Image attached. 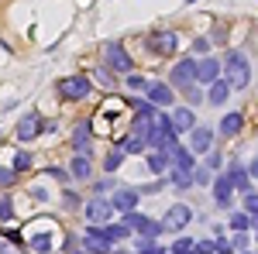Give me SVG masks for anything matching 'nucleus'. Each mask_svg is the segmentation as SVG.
Masks as SVG:
<instances>
[{
	"mask_svg": "<svg viewBox=\"0 0 258 254\" xmlns=\"http://www.w3.org/2000/svg\"><path fill=\"white\" fill-rule=\"evenodd\" d=\"M127 234H131V227H127V223H110V227H107V237H110L114 244H117V240H124Z\"/></svg>",
	"mask_w": 258,
	"mask_h": 254,
	"instance_id": "obj_26",
	"label": "nucleus"
},
{
	"mask_svg": "<svg viewBox=\"0 0 258 254\" xmlns=\"http://www.w3.org/2000/svg\"><path fill=\"white\" fill-rule=\"evenodd\" d=\"M41 120L35 117V114H28V117H21V124H18V141H31V137H38L41 131Z\"/></svg>",
	"mask_w": 258,
	"mask_h": 254,
	"instance_id": "obj_16",
	"label": "nucleus"
},
{
	"mask_svg": "<svg viewBox=\"0 0 258 254\" xmlns=\"http://www.w3.org/2000/svg\"><path fill=\"white\" fill-rule=\"evenodd\" d=\"M231 90H234V86H231V82H227V79H224V82H210V103H227V97H231Z\"/></svg>",
	"mask_w": 258,
	"mask_h": 254,
	"instance_id": "obj_19",
	"label": "nucleus"
},
{
	"mask_svg": "<svg viewBox=\"0 0 258 254\" xmlns=\"http://www.w3.org/2000/svg\"><path fill=\"white\" fill-rule=\"evenodd\" d=\"M210 141H214V131H210V127H193V131H189V148H193L197 155H203V151L210 148Z\"/></svg>",
	"mask_w": 258,
	"mask_h": 254,
	"instance_id": "obj_13",
	"label": "nucleus"
},
{
	"mask_svg": "<svg viewBox=\"0 0 258 254\" xmlns=\"http://www.w3.org/2000/svg\"><path fill=\"white\" fill-rule=\"evenodd\" d=\"M110 203H114V210H117V213H127V210H135V206H138V193H135V189H117Z\"/></svg>",
	"mask_w": 258,
	"mask_h": 254,
	"instance_id": "obj_14",
	"label": "nucleus"
},
{
	"mask_svg": "<svg viewBox=\"0 0 258 254\" xmlns=\"http://www.w3.org/2000/svg\"><path fill=\"white\" fill-rule=\"evenodd\" d=\"M162 254H165V251H162Z\"/></svg>",
	"mask_w": 258,
	"mask_h": 254,
	"instance_id": "obj_42",
	"label": "nucleus"
},
{
	"mask_svg": "<svg viewBox=\"0 0 258 254\" xmlns=\"http://www.w3.org/2000/svg\"><path fill=\"white\" fill-rule=\"evenodd\" d=\"M135 251L138 254H162V247L155 244V237H145V240H135Z\"/></svg>",
	"mask_w": 258,
	"mask_h": 254,
	"instance_id": "obj_25",
	"label": "nucleus"
},
{
	"mask_svg": "<svg viewBox=\"0 0 258 254\" xmlns=\"http://www.w3.org/2000/svg\"><path fill=\"white\" fill-rule=\"evenodd\" d=\"M197 254H217V247L210 240H197Z\"/></svg>",
	"mask_w": 258,
	"mask_h": 254,
	"instance_id": "obj_36",
	"label": "nucleus"
},
{
	"mask_svg": "<svg viewBox=\"0 0 258 254\" xmlns=\"http://www.w3.org/2000/svg\"><path fill=\"white\" fill-rule=\"evenodd\" d=\"M214 247H217V254H234V251H238V247H234L231 240H217Z\"/></svg>",
	"mask_w": 258,
	"mask_h": 254,
	"instance_id": "obj_35",
	"label": "nucleus"
},
{
	"mask_svg": "<svg viewBox=\"0 0 258 254\" xmlns=\"http://www.w3.org/2000/svg\"><path fill=\"white\" fill-rule=\"evenodd\" d=\"M124 223H127L131 230H138V234H145V237H155L159 230H165L162 223H155V220H148L145 213H135V210H127V213H124Z\"/></svg>",
	"mask_w": 258,
	"mask_h": 254,
	"instance_id": "obj_4",
	"label": "nucleus"
},
{
	"mask_svg": "<svg viewBox=\"0 0 258 254\" xmlns=\"http://www.w3.org/2000/svg\"><path fill=\"white\" fill-rule=\"evenodd\" d=\"M11 216H14V203H11L7 196H0V223H4V220H11Z\"/></svg>",
	"mask_w": 258,
	"mask_h": 254,
	"instance_id": "obj_30",
	"label": "nucleus"
},
{
	"mask_svg": "<svg viewBox=\"0 0 258 254\" xmlns=\"http://www.w3.org/2000/svg\"><path fill=\"white\" fill-rule=\"evenodd\" d=\"M231 244H234L238 251H244V247H248V237H244V230H238V234L231 237Z\"/></svg>",
	"mask_w": 258,
	"mask_h": 254,
	"instance_id": "obj_34",
	"label": "nucleus"
},
{
	"mask_svg": "<svg viewBox=\"0 0 258 254\" xmlns=\"http://www.w3.org/2000/svg\"><path fill=\"white\" fill-rule=\"evenodd\" d=\"M127 86H131V90H145L148 82H145V79H141V76H127Z\"/></svg>",
	"mask_w": 258,
	"mask_h": 254,
	"instance_id": "obj_37",
	"label": "nucleus"
},
{
	"mask_svg": "<svg viewBox=\"0 0 258 254\" xmlns=\"http://www.w3.org/2000/svg\"><path fill=\"white\" fill-rule=\"evenodd\" d=\"M193 124H197V120H193V110H189V107H176V110H172V131H193Z\"/></svg>",
	"mask_w": 258,
	"mask_h": 254,
	"instance_id": "obj_17",
	"label": "nucleus"
},
{
	"mask_svg": "<svg viewBox=\"0 0 258 254\" xmlns=\"http://www.w3.org/2000/svg\"><path fill=\"white\" fill-rule=\"evenodd\" d=\"M14 176H18V168H0V189L4 186H14Z\"/></svg>",
	"mask_w": 258,
	"mask_h": 254,
	"instance_id": "obj_32",
	"label": "nucleus"
},
{
	"mask_svg": "<svg viewBox=\"0 0 258 254\" xmlns=\"http://www.w3.org/2000/svg\"><path fill=\"white\" fill-rule=\"evenodd\" d=\"M189 220H193L189 206L176 203V206H169V210H165V216H162V227H165V230H182V227H186Z\"/></svg>",
	"mask_w": 258,
	"mask_h": 254,
	"instance_id": "obj_5",
	"label": "nucleus"
},
{
	"mask_svg": "<svg viewBox=\"0 0 258 254\" xmlns=\"http://www.w3.org/2000/svg\"><path fill=\"white\" fill-rule=\"evenodd\" d=\"M73 148L90 155V124H80V127L73 131Z\"/></svg>",
	"mask_w": 258,
	"mask_h": 254,
	"instance_id": "obj_20",
	"label": "nucleus"
},
{
	"mask_svg": "<svg viewBox=\"0 0 258 254\" xmlns=\"http://www.w3.org/2000/svg\"><path fill=\"white\" fill-rule=\"evenodd\" d=\"M110 213H114V203H107L103 196H93V199L86 203V220H90V223H103Z\"/></svg>",
	"mask_w": 258,
	"mask_h": 254,
	"instance_id": "obj_10",
	"label": "nucleus"
},
{
	"mask_svg": "<svg viewBox=\"0 0 258 254\" xmlns=\"http://www.w3.org/2000/svg\"><path fill=\"white\" fill-rule=\"evenodd\" d=\"M248 223H251L248 210H244V213H231V227H234V230H248Z\"/></svg>",
	"mask_w": 258,
	"mask_h": 254,
	"instance_id": "obj_29",
	"label": "nucleus"
},
{
	"mask_svg": "<svg viewBox=\"0 0 258 254\" xmlns=\"http://www.w3.org/2000/svg\"><path fill=\"white\" fill-rule=\"evenodd\" d=\"M165 165H169V161H165V155H162V151H155V155H148V168H152L155 176H162V172H165Z\"/></svg>",
	"mask_w": 258,
	"mask_h": 254,
	"instance_id": "obj_28",
	"label": "nucleus"
},
{
	"mask_svg": "<svg viewBox=\"0 0 258 254\" xmlns=\"http://www.w3.org/2000/svg\"><path fill=\"white\" fill-rule=\"evenodd\" d=\"M217 76H220V62L217 59L197 62V79H200V82H217Z\"/></svg>",
	"mask_w": 258,
	"mask_h": 254,
	"instance_id": "obj_15",
	"label": "nucleus"
},
{
	"mask_svg": "<svg viewBox=\"0 0 258 254\" xmlns=\"http://www.w3.org/2000/svg\"><path fill=\"white\" fill-rule=\"evenodd\" d=\"M176 45H179L176 31H155V35H148V48H152V52H159V55H172V52H176Z\"/></svg>",
	"mask_w": 258,
	"mask_h": 254,
	"instance_id": "obj_7",
	"label": "nucleus"
},
{
	"mask_svg": "<svg viewBox=\"0 0 258 254\" xmlns=\"http://www.w3.org/2000/svg\"><path fill=\"white\" fill-rule=\"evenodd\" d=\"M214 199H217V206H231V199H234V182H231V176H220L214 182Z\"/></svg>",
	"mask_w": 258,
	"mask_h": 254,
	"instance_id": "obj_12",
	"label": "nucleus"
},
{
	"mask_svg": "<svg viewBox=\"0 0 258 254\" xmlns=\"http://www.w3.org/2000/svg\"><path fill=\"white\" fill-rule=\"evenodd\" d=\"M73 176L90 179V155H86V151H76V158H73Z\"/></svg>",
	"mask_w": 258,
	"mask_h": 254,
	"instance_id": "obj_22",
	"label": "nucleus"
},
{
	"mask_svg": "<svg viewBox=\"0 0 258 254\" xmlns=\"http://www.w3.org/2000/svg\"><path fill=\"white\" fill-rule=\"evenodd\" d=\"M193 48H197V52H207L210 45H207V38H197V41H193Z\"/></svg>",
	"mask_w": 258,
	"mask_h": 254,
	"instance_id": "obj_38",
	"label": "nucleus"
},
{
	"mask_svg": "<svg viewBox=\"0 0 258 254\" xmlns=\"http://www.w3.org/2000/svg\"><path fill=\"white\" fill-rule=\"evenodd\" d=\"M86 251H90V254H110V251H114V244H110L107 230L90 227V230H86Z\"/></svg>",
	"mask_w": 258,
	"mask_h": 254,
	"instance_id": "obj_8",
	"label": "nucleus"
},
{
	"mask_svg": "<svg viewBox=\"0 0 258 254\" xmlns=\"http://www.w3.org/2000/svg\"><path fill=\"white\" fill-rule=\"evenodd\" d=\"M169 165H172V168H169V179H172L176 189H189V186L197 182V168H193V158H189L186 148H179L176 158H172Z\"/></svg>",
	"mask_w": 258,
	"mask_h": 254,
	"instance_id": "obj_1",
	"label": "nucleus"
},
{
	"mask_svg": "<svg viewBox=\"0 0 258 254\" xmlns=\"http://www.w3.org/2000/svg\"><path fill=\"white\" fill-rule=\"evenodd\" d=\"M186 4H197V0H186Z\"/></svg>",
	"mask_w": 258,
	"mask_h": 254,
	"instance_id": "obj_41",
	"label": "nucleus"
},
{
	"mask_svg": "<svg viewBox=\"0 0 258 254\" xmlns=\"http://www.w3.org/2000/svg\"><path fill=\"white\" fill-rule=\"evenodd\" d=\"M0 254H18V251H14L11 244H4V240H0Z\"/></svg>",
	"mask_w": 258,
	"mask_h": 254,
	"instance_id": "obj_39",
	"label": "nucleus"
},
{
	"mask_svg": "<svg viewBox=\"0 0 258 254\" xmlns=\"http://www.w3.org/2000/svg\"><path fill=\"white\" fill-rule=\"evenodd\" d=\"M145 93H148V100H152L155 107H169V103H172V86H169V82H148Z\"/></svg>",
	"mask_w": 258,
	"mask_h": 254,
	"instance_id": "obj_11",
	"label": "nucleus"
},
{
	"mask_svg": "<svg viewBox=\"0 0 258 254\" xmlns=\"http://www.w3.org/2000/svg\"><path fill=\"white\" fill-rule=\"evenodd\" d=\"M241 124H244V117L241 114H224V120H220V134H238L241 131Z\"/></svg>",
	"mask_w": 258,
	"mask_h": 254,
	"instance_id": "obj_21",
	"label": "nucleus"
},
{
	"mask_svg": "<svg viewBox=\"0 0 258 254\" xmlns=\"http://www.w3.org/2000/svg\"><path fill=\"white\" fill-rule=\"evenodd\" d=\"M31 251L48 254V251H52V234H35V237H31Z\"/></svg>",
	"mask_w": 258,
	"mask_h": 254,
	"instance_id": "obj_24",
	"label": "nucleus"
},
{
	"mask_svg": "<svg viewBox=\"0 0 258 254\" xmlns=\"http://www.w3.org/2000/svg\"><path fill=\"white\" fill-rule=\"evenodd\" d=\"M244 210L248 213H258V193H244Z\"/></svg>",
	"mask_w": 258,
	"mask_h": 254,
	"instance_id": "obj_33",
	"label": "nucleus"
},
{
	"mask_svg": "<svg viewBox=\"0 0 258 254\" xmlns=\"http://www.w3.org/2000/svg\"><path fill=\"white\" fill-rule=\"evenodd\" d=\"M169 76H172V86H179V90L193 86V76H197V59H182V62H176V69H172Z\"/></svg>",
	"mask_w": 258,
	"mask_h": 254,
	"instance_id": "obj_6",
	"label": "nucleus"
},
{
	"mask_svg": "<svg viewBox=\"0 0 258 254\" xmlns=\"http://www.w3.org/2000/svg\"><path fill=\"white\" fill-rule=\"evenodd\" d=\"M224 76H227V82H231L234 90H244L248 79H251V65H248V59H244L241 52H231V55L224 59Z\"/></svg>",
	"mask_w": 258,
	"mask_h": 254,
	"instance_id": "obj_2",
	"label": "nucleus"
},
{
	"mask_svg": "<svg viewBox=\"0 0 258 254\" xmlns=\"http://www.w3.org/2000/svg\"><path fill=\"white\" fill-rule=\"evenodd\" d=\"M90 90H93V82L86 76H66L59 79V97L62 100H86L90 97Z\"/></svg>",
	"mask_w": 258,
	"mask_h": 254,
	"instance_id": "obj_3",
	"label": "nucleus"
},
{
	"mask_svg": "<svg viewBox=\"0 0 258 254\" xmlns=\"http://www.w3.org/2000/svg\"><path fill=\"white\" fill-rule=\"evenodd\" d=\"M227 176H231V182H234V189H241V193H251V186H248V172H244V165H241V161H231Z\"/></svg>",
	"mask_w": 258,
	"mask_h": 254,
	"instance_id": "obj_18",
	"label": "nucleus"
},
{
	"mask_svg": "<svg viewBox=\"0 0 258 254\" xmlns=\"http://www.w3.org/2000/svg\"><path fill=\"white\" fill-rule=\"evenodd\" d=\"M103 59H107V65H114L117 72H131V65H135L131 55H127L120 45H107V48H103Z\"/></svg>",
	"mask_w": 258,
	"mask_h": 254,
	"instance_id": "obj_9",
	"label": "nucleus"
},
{
	"mask_svg": "<svg viewBox=\"0 0 258 254\" xmlns=\"http://www.w3.org/2000/svg\"><path fill=\"white\" fill-rule=\"evenodd\" d=\"M14 168H18V172L31 168V155H28V151H18V155H14Z\"/></svg>",
	"mask_w": 258,
	"mask_h": 254,
	"instance_id": "obj_31",
	"label": "nucleus"
},
{
	"mask_svg": "<svg viewBox=\"0 0 258 254\" xmlns=\"http://www.w3.org/2000/svg\"><path fill=\"white\" fill-rule=\"evenodd\" d=\"M251 176H258V161H251Z\"/></svg>",
	"mask_w": 258,
	"mask_h": 254,
	"instance_id": "obj_40",
	"label": "nucleus"
},
{
	"mask_svg": "<svg viewBox=\"0 0 258 254\" xmlns=\"http://www.w3.org/2000/svg\"><path fill=\"white\" fill-rule=\"evenodd\" d=\"M120 161H124V144H117V148H114L110 155L103 158V168H107V172H117V168H120Z\"/></svg>",
	"mask_w": 258,
	"mask_h": 254,
	"instance_id": "obj_23",
	"label": "nucleus"
},
{
	"mask_svg": "<svg viewBox=\"0 0 258 254\" xmlns=\"http://www.w3.org/2000/svg\"><path fill=\"white\" fill-rule=\"evenodd\" d=\"M172 254H197V240H189V237H182L172 244Z\"/></svg>",
	"mask_w": 258,
	"mask_h": 254,
	"instance_id": "obj_27",
	"label": "nucleus"
}]
</instances>
